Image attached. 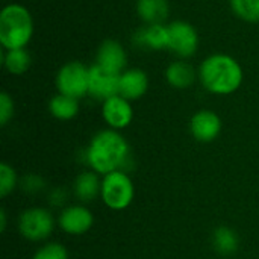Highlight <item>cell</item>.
Segmentation results:
<instances>
[{"mask_svg":"<svg viewBox=\"0 0 259 259\" xmlns=\"http://www.w3.org/2000/svg\"><path fill=\"white\" fill-rule=\"evenodd\" d=\"M102 115L109 129L121 131L127 127L134 120V108L131 102L120 94L108 99L102 105Z\"/></svg>","mask_w":259,"mask_h":259,"instance_id":"10","label":"cell"},{"mask_svg":"<svg viewBox=\"0 0 259 259\" xmlns=\"http://www.w3.org/2000/svg\"><path fill=\"white\" fill-rule=\"evenodd\" d=\"M55 228V219L46 208H29L18 219V231L29 241H44Z\"/></svg>","mask_w":259,"mask_h":259,"instance_id":"6","label":"cell"},{"mask_svg":"<svg viewBox=\"0 0 259 259\" xmlns=\"http://www.w3.org/2000/svg\"><path fill=\"white\" fill-rule=\"evenodd\" d=\"M102 191V179L96 171H83L74 181V196L83 202H93Z\"/></svg>","mask_w":259,"mask_h":259,"instance_id":"17","label":"cell"},{"mask_svg":"<svg viewBox=\"0 0 259 259\" xmlns=\"http://www.w3.org/2000/svg\"><path fill=\"white\" fill-rule=\"evenodd\" d=\"M33 35V20L29 9L9 3L0 12V42L5 50L24 49Z\"/></svg>","mask_w":259,"mask_h":259,"instance_id":"3","label":"cell"},{"mask_svg":"<svg viewBox=\"0 0 259 259\" xmlns=\"http://www.w3.org/2000/svg\"><path fill=\"white\" fill-rule=\"evenodd\" d=\"M149 90V76L141 68H126L120 74L118 94L129 102L141 99Z\"/></svg>","mask_w":259,"mask_h":259,"instance_id":"13","label":"cell"},{"mask_svg":"<svg viewBox=\"0 0 259 259\" xmlns=\"http://www.w3.org/2000/svg\"><path fill=\"white\" fill-rule=\"evenodd\" d=\"M30 55L26 49H14V50H5L3 55V67L8 73L14 76L24 74L30 67Z\"/></svg>","mask_w":259,"mask_h":259,"instance_id":"20","label":"cell"},{"mask_svg":"<svg viewBox=\"0 0 259 259\" xmlns=\"http://www.w3.org/2000/svg\"><path fill=\"white\" fill-rule=\"evenodd\" d=\"M12 117H14V100L6 91H2L0 93V124L6 126Z\"/></svg>","mask_w":259,"mask_h":259,"instance_id":"24","label":"cell"},{"mask_svg":"<svg viewBox=\"0 0 259 259\" xmlns=\"http://www.w3.org/2000/svg\"><path fill=\"white\" fill-rule=\"evenodd\" d=\"M168 26L167 24H144L134 35V42L147 50L168 49Z\"/></svg>","mask_w":259,"mask_h":259,"instance_id":"14","label":"cell"},{"mask_svg":"<svg viewBox=\"0 0 259 259\" xmlns=\"http://www.w3.org/2000/svg\"><path fill=\"white\" fill-rule=\"evenodd\" d=\"M58 223L59 228L68 235H83L93 228L94 215L83 205H71L61 211Z\"/></svg>","mask_w":259,"mask_h":259,"instance_id":"9","label":"cell"},{"mask_svg":"<svg viewBox=\"0 0 259 259\" xmlns=\"http://www.w3.org/2000/svg\"><path fill=\"white\" fill-rule=\"evenodd\" d=\"M190 132L197 141L211 143L222 132V118L211 109H200L190 120Z\"/></svg>","mask_w":259,"mask_h":259,"instance_id":"11","label":"cell"},{"mask_svg":"<svg viewBox=\"0 0 259 259\" xmlns=\"http://www.w3.org/2000/svg\"><path fill=\"white\" fill-rule=\"evenodd\" d=\"M199 80L202 87L215 96H229L240 90L244 80L241 64L231 55H209L199 67Z\"/></svg>","mask_w":259,"mask_h":259,"instance_id":"2","label":"cell"},{"mask_svg":"<svg viewBox=\"0 0 259 259\" xmlns=\"http://www.w3.org/2000/svg\"><path fill=\"white\" fill-rule=\"evenodd\" d=\"M90 83V67L79 61H71L62 65L56 74V88L58 93L82 99L88 94Z\"/></svg>","mask_w":259,"mask_h":259,"instance_id":"5","label":"cell"},{"mask_svg":"<svg viewBox=\"0 0 259 259\" xmlns=\"http://www.w3.org/2000/svg\"><path fill=\"white\" fill-rule=\"evenodd\" d=\"M137 14L144 24H164L170 15L168 0H137Z\"/></svg>","mask_w":259,"mask_h":259,"instance_id":"16","label":"cell"},{"mask_svg":"<svg viewBox=\"0 0 259 259\" xmlns=\"http://www.w3.org/2000/svg\"><path fill=\"white\" fill-rule=\"evenodd\" d=\"M21 188L26 191V193H30V194H35V193H39L42 188H44V181L42 178H39L38 175H26L23 179H21Z\"/></svg>","mask_w":259,"mask_h":259,"instance_id":"25","label":"cell"},{"mask_svg":"<svg viewBox=\"0 0 259 259\" xmlns=\"http://www.w3.org/2000/svg\"><path fill=\"white\" fill-rule=\"evenodd\" d=\"M67 199V194L62 188H56L50 193V203L53 206H61Z\"/></svg>","mask_w":259,"mask_h":259,"instance_id":"26","label":"cell"},{"mask_svg":"<svg viewBox=\"0 0 259 259\" xmlns=\"http://www.w3.org/2000/svg\"><path fill=\"white\" fill-rule=\"evenodd\" d=\"M167 26L170 38L168 50L181 59L191 58L199 49V33L196 27L185 20H176Z\"/></svg>","mask_w":259,"mask_h":259,"instance_id":"7","label":"cell"},{"mask_svg":"<svg viewBox=\"0 0 259 259\" xmlns=\"http://www.w3.org/2000/svg\"><path fill=\"white\" fill-rule=\"evenodd\" d=\"M100 197L112 211H123L131 206L135 197V187L131 176L123 171H111L102 178Z\"/></svg>","mask_w":259,"mask_h":259,"instance_id":"4","label":"cell"},{"mask_svg":"<svg viewBox=\"0 0 259 259\" xmlns=\"http://www.w3.org/2000/svg\"><path fill=\"white\" fill-rule=\"evenodd\" d=\"M196 77H199V71H196L194 67L185 59L173 61L165 68V80L176 90L190 88L196 82Z\"/></svg>","mask_w":259,"mask_h":259,"instance_id":"15","label":"cell"},{"mask_svg":"<svg viewBox=\"0 0 259 259\" xmlns=\"http://www.w3.org/2000/svg\"><path fill=\"white\" fill-rule=\"evenodd\" d=\"M49 111L58 120H62V121L71 120L79 112V100L74 99V97L58 93L50 99Z\"/></svg>","mask_w":259,"mask_h":259,"instance_id":"18","label":"cell"},{"mask_svg":"<svg viewBox=\"0 0 259 259\" xmlns=\"http://www.w3.org/2000/svg\"><path fill=\"white\" fill-rule=\"evenodd\" d=\"M96 64L105 70L121 74L127 65V53L118 41L105 39L97 49Z\"/></svg>","mask_w":259,"mask_h":259,"instance_id":"12","label":"cell"},{"mask_svg":"<svg viewBox=\"0 0 259 259\" xmlns=\"http://www.w3.org/2000/svg\"><path fill=\"white\" fill-rule=\"evenodd\" d=\"M238 235L228 226H220L212 234V246L220 255H234L238 250Z\"/></svg>","mask_w":259,"mask_h":259,"instance_id":"19","label":"cell"},{"mask_svg":"<svg viewBox=\"0 0 259 259\" xmlns=\"http://www.w3.org/2000/svg\"><path fill=\"white\" fill-rule=\"evenodd\" d=\"M118 87H120V74L105 70L97 64L90 67L88 94L93 99L105 102L118 94Z\"/></svg>","mask_w":259,"mask_h":259,"instance_id":"8","label":"cell"},{"mask_svg":"<svg viewBox=\"0 0 259 259\" xmlns=\"http://www.w3.org/2000/svg\"><path fill=\"white\" fill-rule=\"evenodd\" d=\"M234 14L246 23H259V0H229Z\"/></svg>","mask_w":259,"mask_h":259,"instance_id":"21","label":"cell"},{"mask_svg":"<svg viewBox=\"0 0 259 259\" xmlns=\"http://www.w3.org/2000/svg\"><path fill=\"white\" fill-rule=\"evenodd\" d=\"M18 184L15 170L8 162H0V196L6 197L11 194Z\"/></svg>","mask_w":259,"mask_h":259,"instance_id":"22","label":"cell"},{"mask_svg":"<svg viewBox=\"0 0 259 259\" xmlns=\"http://www.w3.org/2000/svg\"><path fill=\"white\" fill-rule=\"evenodd\" d=\"M32 259H68V252L59 243H47L35 252Z\"/></svg>","mask_w":259,"mask_h":259,"instance_id":"23","label":"cell"},{"mask_svg":"<svg viewBox=\"0 0 259 259\" xmlns=\"http://www.w3.org/2000/svg\"><path fill=\"white\" fill-rule=\"evenodd\" d=\"M0 231L2 232L6 231V212H5V209L0 211Z\"/></svg>","mask_w":259,"mask_h":259,"instance_id":"27","label":"cell"},{"mask_svg":"<svg viewBox=\"0 0 259 259\" xmlns=\"http://www.w3.org/2000/svg\"><path fill=\"white\" fill-rule=\"evenodd\" d=\"M85 158L91 170L102 176L117 170L126 171V164L131 159V147L118 131L103 129L91 138L85 150Z\"/></svg>","mask_w":259,"mask_h":259,"instance_id":"1","label":"cell"}]
</instances>
